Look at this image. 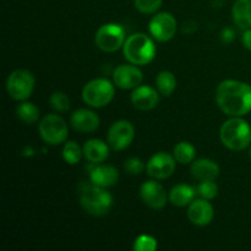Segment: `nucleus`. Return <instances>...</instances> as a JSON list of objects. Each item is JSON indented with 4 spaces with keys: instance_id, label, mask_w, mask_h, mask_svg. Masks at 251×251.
Listing matches in <instances>:
<instances>
[{
    "instance_id": "27",
    "label": "nucleus",
    "mask_w": 251,
    "mask_h": 251,
    "mask_svg": "<svg viewBox=\"0 0 251 251\" xmlns=\"http://www.w3.org/2000/svg\"><path fill=\"white\" fill-rule=\"evenodd\" d=\"M49 103L51 108L56 112L65 113L70 109V100L64 92H54L49 97Z\"/></svg>"
},
{
    "instance_id": "13",
    "label": "nucleus",
    "mask_w": 251,
    "mask_h": 251,
    "mask_svg": "<svg viewBox=\"0 0 251 251\" xmlns=\"http://www.w3.org/2000/svg\"><path fill=\"white\" fill-rule=\"evenodd\" d=\"M140 198L149 207L161 210L167 205V193L156 180L145 181L140 186Z\"/></svg>"
},
{
    "instance_id": "8",
    "label": "nucleus",
    "mask_w": 251,
    "mask_h": 251,
    "mask_svg": "<svg viewBox=\"0 0 251 251\" xmlns=\"http://www.w3.org/2000/svg\"><path fill=\"white\" fill-rule=\"evenodd\" d=\"M126 36L125 29L122 25L118 24H104L97 29L95 36L96 46L103 51L113 53L123 48Z\"/></svg>"
},
{
    "instance_id": "30",
    "label": "nucleus",
    "mask_w": 251,
    "mask_h": 251,
    "mask_svg": "<svg viewBox=\"0 0 251 251\" xmlns=\"http://www.w3.org/2000/svg\"><path fill=\"white\" fill-rule=\"evenodd\" d=\"M124 169L126 171V173L131 174V176H139V174H141L146 169V166H145V163L140 158L131 157V158H127L125 161Z\"/></svg>"
},
{
    "instance_id": "31",
    "label": "nucleus",
    "mask_w": 251,
    "mask_h": 251,
    "mask_svg": "<svg viewBox=\"0 0 251 251\" xmlns=\"http://www.w3.org/2000/svg\"><path fill=\"white\" fill-rule=\"evenodd\" d=\"M221 38L226 43H230V42L234 41L235 33L232 28H225L222 29V33H221Z\"/></svg>"
},
{
    "instance_id": "23",
    "label": "nucleus",
    "mask_w": 251,
    "mask_h": 251,
    "mask_svg": "<svg viewBox=\"0 0 251 251\" xmlns=\"http://www.w3.org/2000/svg\"><path fill=\"white\" fill-rule=\"evenodd\" d=\"M173 156L180 164H189L195 161L196 149L188 141H180L174 146Z\"/></svg>"
},
{
    "instance_id": "9",
    "label": "nucleus",
    "mask_w": 251,
    "mask_h": 251,
    "mask_svg": "<svg viewBox=\"0 0 251 251\" xmlns=\"http://www.w3.org/2000/svg\"><path fill=\"white\" fill-rule=\"evenodd\" d=\"M135 139V127L129 120H117L110 125L107 142L114 151H123L131 145Z\"/></svg>"
},
{
    "instance_id": "15",
    "label": "nucleus",
    "mask_w": 251,
    "mask_h": 251,
    "mask_svg": "<svg viewBox=\"0 0 251 251\" xmlns=\"http://www.w3.org/2000/svg\"><path fill=\"white\" fill-rule=\"evenodd\" d=\"M70 124L76 131L88 134L96 131L100 127V119L93 110L81 108L73 112L70 117Z\"/></svg>"
},
{
    "instance_id": "32",
    "label": "nucleus",
    "mask_w": 251,
    "mask_h": 251,
    "mask_svg": "<svg viewBox=\"0 0 251 251\" xmlns=\"http://www.w3.org/2000/svg\"><path fill=\"white\" fill-rule=\"evenodd\" d=\"M242 42H243V44H244L245 48H247L248 50L251 51V28L245 29L244 33H243V37H242Z\"/></svg>"
},
{
    "instance_id": "28",
    "label": "nucleus",
    "mask_w": 251,
    "mask_h": 251,
    "mask_svg": "<svg viewBox=\"0 0 251 251\" xmlns=\"http://www.w3.org/2000/svg\"><path fill=\"white\" fill-rule=\"evenodd\" d=\"M157 248H158V244H157V240L153 237L142 234L135 239L132 249L135 251H154Z\"/></svg>"
},
{
    "instance_id": "18",
    "label": "nucleus",
    "mask_w": 251,
    "mask_h": 251,
    "mask_svg": "<svg viewBox=\"0 0 251 251\" xmlns=\"http://www.w3.org/2000/svg\"><path fill=\"white\" fill-rule=\"evenodd\" d=\"M119 180V172L112 166H97L91 169L90 181L100 188H110L114 186Z\"/></svg>"
},
{
    "instance_id": "29",
    "label": "nucleus",
    "mask_w": 251,
    "mask_h": 251,
    "mask_svg": "<svg viewBox=\"0 0 251 251\" xmlns=\"http://www.w3.org/2000/svg\"><path fill=\"white\" fill-rule=\"evenodd\" d=\"M163 0H134V5L141 14H156L162 6Z\"/></svg>"
},
{
    "instance_id": "19",
    "label": "nucleus",
    "mask_w": 251,
    "mask_h": 251,
    "mask_svg": "<svg viewBox=\"0 0 251 251\" xmlns=\"http://www.w3.org/2000/svg\"><path fill=\"white\" fill-rule=\"evenodd\" d=\"M109 147L108 142L98 139H91L83 145V156L91 163H102L109 157Z\"/></svg>"
},
{
    "instance_id": "14",
    "label": "nucleus",
    "mask_w": 251,
    "mask_h": 251,
    "mask_svg": "<svg viewBox=\"0 0 251 251\" xmlns=\"http://www.w3.org/2000/svg\"><path fill=\"white\" fill-rule=\"evenodd\" d=\"M215 217L213 206L205 199H195L188 207V218L193 225L205 227L212 222Z\"/></svg>"
},
{
    "instance_id": "2",
    "label": "nucleus",
    "mask_w": 251,
    "mask_h": 251,
    "mask_svg": "<svg viewBox=\"0 0 251 251\" xmlns=\"http://www.w3.org/2000/svg\"><path fill=\"white\" fill-rule=\"evenodd\" d=\"M220 139L227 149L243 151L251 144V126L242 117H232L221 126Z\"/></svg>"
},
{
    "instance_id": "20",
    "label": "nucleus",
    "mask_w": 251,
    "mask_h": 251,
    "mask_svg": "<svg viewBox=\"0 0 251 251\" xmlns=\"http://www.w3.org/2000/svg\"><path fill=\"white\" fill-rule=\"evenodd\" d=\"M196 195H198L196 188L186 185V184H178L169 191L168 199L172 205L178 206V207H185L195 200Z\"/></svg>"
},
{
    "instance_id": "5",
    "label": "nucleus",
    "mask_w": 251,
    "mask_h": 251,
    "mask_svg": "<svg viewBox=\"0 0 251 251\" xmlns=\"http://www.w3.org/2000/svg\"><path fill=\"white\" fill-rule=\"evenodd\" d=\"M115 85L107 78H95L83 86L82 100L92 108H103L109 104L115 95Z\"/></svg>"
},
{
    "instance_id": "25",
    "label": "nucleus",
    "mask_w": 251,
    "mask_h": 251,
    "mask_svg": "<svg viewBox=\"0 0 251 251\" xmlns=\"http://www.w3.org/2000/svg\"><path fill=\"white\" fill-rule=\"evenodd\" d=\"M61 154H63V158L66 163L71 164V166H75V164H77L78 162L81 161V158H82L83 149H81V147L78 146L77 142L69 140V141H66L65 145H64Z\"/></svg>"
},
{
    "instance_id": "1",
    "label": "nucleus",
    "mask_w": 251,
    "mask_h": 251,
    "mask_svg": "<svg viewBox=\"0 0 251 251\" xmlns=\"http://www.w3.org/2000/svg\"><path fill=\"white\" fill-rule=\"evenodd\" d=\"M216 103L228 117H243L251 112V86L238 80H225L217 86Z\"/></svg>"
},
{
    "instance_id": "11",
    "label": "nucleus",
    "mask_w": 251,
    "mask_h": 251,
    "mask_svg": "<svg viewBox=\"0 0 251 251\" xmlns=\"http://www.w3.org/2000/svg\"><path fill=\"white\" fill-rule=\"evenodd\" d=\"M176 167V159L167 152H157L146 164V171L151 178L156 180H163L174 173Z\"/></svg>"
},
{
    "instance_id": "12",
    "label": "nucleus",
    "mask_w": 251,
    "mask_h": 251,
    "mask_svg": "<svg viewBox=\"0 0 251 251\" xmlns=\"http://www.w3.org/2000/svg\"><path fill=\"white\" fill-rule=\"evenodd\" d=\"M142 78H144L142 71L134 64L119 65L113 71V82L117 87L122 88V90L136 88L137 86L141 85Z\"/></svg>"
},
{
    "instance_id": "6",
    "label": "nucleus",
    "mask_w": 251,
    "mask_h": 251,
    "mask_svg": "<svg viewBox=\"0 0 251 251\" xmlns=\"http://www.w3.org/2000/svg\"><path fill=\"white\" fill-rule=\"evenodd\" d=\"M34 85H36V80L31 71L17 69L7 76L6 92L12 100L22 102L31 97Z\"/></svg>"
},
{
    "instance_id": "22",
    "label": "nucleus",
    "mask_w": 251,
    "mask_h": 251,
    "mask_svg": "<svg viewBox=\"0 0 251 251\" xmlns=\"http://www.w3.org/2000/svg\"><path fill=\"white\" fill-rule=\"evenodd\" d=\"M156 86L158 92L164 97H169L174 93L176 88V78L173 73L163 70L157 75Z\"/></svg>"
},
{
    "instance_id": "10",
    "label": "nucleus",
    "mask_w": 251,
    "mask_h": 251,
    "mask_svg": "<svg viewBox=\"0 0 251 251\" xmlns=\"http://www.w3.org/2000/svg\"><path fill=\"white\" fill-rule=\"evenodd\" d=\"M178 29L176 20L171 12H157L149 24L151 36L158 42H168L174 38Z\"/></svg>"
},
{
    "instance_id": "17",
    "label": "nucleus",
    "mask_w": 251,
    "mask_h": 251,
    "mask_svg": "<svg viewBox=\"0 0 251 251\" xmlns=\"http://www.w3.org/2000/svg\"><path fill=\"white\" fill-rule=\"evenodd\" d=\"M190 173L198 181L216 180L220 176V167L212 159L199 158L191 163Z\"/></svg>"
},
{
    "instance_id": "24",
    "label": "nucleus",
    "mask_w": 251,
    "mask_h": 251,
    "mask_svg": "<svg viewBox=\"0 0 251 251\" xmlns=\"http://www.w3.org/2000/svg\"><path fill=\"white\" fill-rule=\"evenodd\" d=\"M16 115L22 123H25L27 125H32L38 122L39 109L33 103L22 100L16 107Z\"/></svg>"
},
{
    "instance_id": "21",
    "label": "nucleus",
    "mask_w": 251,
    "mask_h": 251,
    "mask_svg": "<svg viewBox=\"0 0 251 251\" xmlns=\"http://www.w3.org/2000/svg\"><path fill=\"white\" fill-rule=\"evenodd\" d=\"M232 19L240 29L251 28V0H237L232 7Z\"/></svg>"
},
{
    "instance_id": "16",
    "label": "nucleus",
    "mask_w": 251,
    "mask_h": 251,
    "mask_svg": "<svg viewBox=\"0 0 251 251\" xmlns=\"http://www.w3.org/2000/svg\"><path fill=\"white\" fill-rule=\"evenodd\" d=\"M158 91L151 86H137L131 93L132 105L139 110H151L156 108L159 103Z\"/></svg>"
},
{
    "instance_id": "26",
    "label": "nucleus",
    "mask_w": 251,
    "mask_h": 251,
    "mask_svg": "<svg viewBox=\"0 0 251 251\" xmlns=\"http://www.w3.org/2000/svg\"><path fill=\"white\" fill-rule=\"evenodd\" d=\"M196 193L205 200H213L218 195V185L215 183V180L200 181L196 186Z\"/></svg>"
},
{
    "instance_id": "4",
    "label": "nucleus",
    "mask_w": 251,
    "mask_h": 251,
    "mask_svg": "<svg viewBox=\"0 0 251 251\" xmlns=\"http://www.w3.org/2000/svg\"><path fill=\"white\" fill-rule=\"evenodd\" d=\"M80 203L90 215L100 217L107 215L113 206V196L104 188L95 184H82L80 189Z\"/></svg>"
},
{
    "instance_id": "33",
    "label": "nucleus",
    "mask_w": 251,
    "mask_h": 251,
    "mask_svg": "<svg viewBox=\"0 0 251 251\" xmlns=\"http://www.w3.org/2000/svg\"><path fill=\"white\" fill-rule=\"evenodd\" d=\"M249 156H250V159H251V149H250V152H249Z\"/></svg>"
},
{
    "instance_id": "7",
    "label": "nucleus",
    "mask_w": 251,
    "mask_h": 251,
    "mask_svg": "<svg viewBox=\"0 0 251 251\" xmlns=\"http://www.w3.org/2000/svg\"><path fill=\"white\" fill-rule=\"evenodd\" d=\"M38 131L42 140L51 146L64 144L69 136L68 124L58 114H47L42 118Z\"/></svg>"
},
{
    "instance_id": "3",
    "label": "nucleus",
    "mask_w": 251,
    "mask_h": 251,
    "mask_svg": "<svg viewBox=\"0 0 251 251\" xmlns=\"http://www.w3.org/2000/svg\"><path fill=\"white\" fill-rule=\"evenodd\" d=\"M123 54L130 64L137 66L147 65L156 56V46L147 34L134 33L125 41Z\"/></svg>"
}]
</instances>
